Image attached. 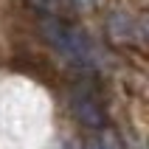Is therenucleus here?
I'll return each mask as SVG.
<instances>
[{
  "mask_svg": "<svg viewBox=\"0 0 149 149\" xmlns=\"http://www.w3.org/2000/svg\"><path fill=\"white\" fill-rule=\"evenodd\" d=\"M34 6H45V0H31Z\"/></svg>",
  "mask_w": 149,
  "mask_h": 149,
  "instance_id": "nucleus-1",
  "label": "nucleus"
}]
</instances>
